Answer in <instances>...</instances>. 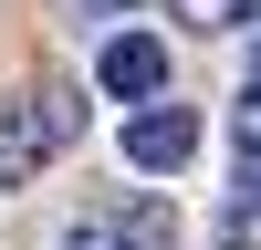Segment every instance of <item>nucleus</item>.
I'll return each instance as SVG.
<instances>
[{"mask_svg":"<svg viewBox=\"0 0 261 250\" xmlns=\"http://www.w3.org/2000/svg\"><path fill=\"white\" fill-rule=\"evenodd\" d=\"M94 83H105L115 104H157V94H167V32H115V42L94 52Z\"/></svg>","mask_w":261,"mask_h":250,"instance_id":"obj_3","label":"nucleus"},{"mask_svg":"<svg viewBox=\"0 0 261 250\" xmlns=\"http://www.w3.org/2000/svg\"><path fill=\"white\" fill-rule=\"evenodd\" d=\"M63 250H136V240H125V219H73Z\"/></svg>","mask_w":261,"mask_h":250,"instance_id":"obj_4","label":"nucleus"},{"mask_svg":"<svg viewBox=\"0 0 261 250\" xmlns=\"http://www.w3.org/2000/svg\"><path fill=\"white\" fill-rule=\"evenodd\" d=\"M241 208H261V136H251V115H241Z\"/></svg>","mask_w":261,"mask_h":250,"instance_id":"obj_5","label":"nucleus"},{"mask_svg":"<svg viewBox=\"0 0 261 250\" xmlns=\"http://www.w3.org/2000/svg\"><path fill=\"white\" fill-rule=\"evenodd\" d=\"M63 146H73V94L63 83H32V94L0 104V188H32Z\"/></svg>","mask_w":261,"mask_h":250,"instance_id":"obj_1","label":"nucleus"},{"mask_svg":"<svg viewBox=\"0 0 261 250\" xmlns=\"http://www.w3.org/2000/svg\"><path fill=\"white\" fill-rule=\"evenodd\" d=\"M261 0H188V21H209V32H230V21H251Z\"/></svg>","mask_w":261,"mask_h":250,"instance_id":"obj_6","label":"nucleus"},{"mask_svg":"<svg viewBox=\"0 0 261 250\" xmlns=\"http://www.w3.org/2000/svg\"><path fill=\"white\" fill-rule=\"evenodd\" d=\"M230 250H241V240H230Z\"/></svg>","mask_w":261,"mask_h":250,"instance_id":"obj_9","label":"nucleus"},{"mask_svg":"<svg viewBox=\"0 0 261 250\" xmlns=\"http://www.w3.org/2000/svg\"><path fill=\"white\" fill-rule=\"evenodd\" d=\"M84 11H125V0H84Z\"/></svg>","mask_w":261,"mask_h":250,"instance_id":"obj_8","label":"nucleus"},{"mask_svg":"<svg viewBox=\"0 0 261 250\" xmlns=\"http://www.w3.org/2000/svg\"><path fill=\"white\" fill-rule=\"evenodd\" d=\"M188 157H199V104L157 94V104L125 115V167H136V177H178Z\"/></svg>","mask_w":261,"mask_h":250,"instance_id":"obj_2","label":"nucleus"},{"mask_svg":"<svg viewBox=\"0 0 261 250\" xmlns=\"http://www.w3.org/2000/svg\"><path fill=\"white\" fill-rule=\"evenodd\" d=\"M241 115H261V42H251V63H241Z\"/></svg>","mask_w":261,"mask_h":250,"instance_id":"obj_7","label":"nucleus"}]
</instances>
